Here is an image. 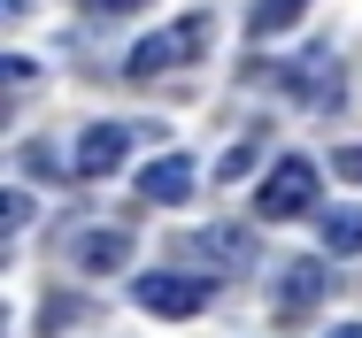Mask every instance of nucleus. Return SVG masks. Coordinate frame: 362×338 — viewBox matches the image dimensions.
Masks as SVG:
<instances>
[{"label": "nucleus", "instance_id": "obj_1", "mask_svg": "<svg viewBox=\"0 0 362 338\" xmlns=\"http://www.w3.org/2000/svg\"><path fill=\"white\" fill-rule=\"evenodd\" d=\"M209 39H216V23L209 16H185V23H170V31H154V39H139L132 54H124V77H162V69H177V62H201L209 54Z\"/></svg>", "mask_w": 362, "mask_h": 338}, {"label": "nucleus", "instance_id": "obj_2", "mask_svg": "<svg viewBox=\"0 0 362 338\" xmlns=\"http://www.w3.org/2000/svg\"><path fill=\"white\" fill-rule=\"evenodd\" d=\"M308 207H316V162H308V154H286V162L262 177L255 215H262V223H293V215H308Z\"/></svg>", "mask_w": 362, "mask_h": 338}, {"label": "nucleus", "instance_id": "obj_3", "mask_svg": "<svg viewBox=\"0 0 362 338\" xmlns=\"http://www.w3.org/2000/svg\"><path fill=\"white\" fill-rule=\"evenodd\" d=\"M132 300L154 308V315H170V323H185V315H201L209 308V277H185V270H146L132 284Z\"/></svg>", "mask_w": 362, "mask_h": 338}, {"label": "nucleus", "instance_id": "obj_4", "mask_svg": "<svg viewBox=\"0 0 362 338\" xmlns=\"http://www.w3.org/2000/svg\"><path fill=\"white\" fill-rule=\"evenodd\" d=\"M247 77L278 85V92H293V100H316V108H332V100H339V85H332V62H255Z\"/></svg>", "mask_w": 362, "mask_h": 338}, {"label": "nucleus", "instance_id": "obj_5", "mask_svg": "<svg viewBox=\"0 0 362 338\" xmlns=\"http://www.w3.org/2000/svg\"><path fill=\"white\" fill-rule=\"evenodd\" d=\"M132 138H146V131H124V123H93V131L77 138L70 169H77V177H108V169H124V154H132Z\"/></svg>", "mask_w": 362, "mask_h": 338}, {"label": "nucleus", "instance_id": "obj_6", "mask_svg": "<svg viewBox=\"0 0 362 338\" xmlns=\"http://www.w3.org/2000/svg\"><path fill=\"white\" fill-rule=\"evenodd\" d=\"M193 177H201V169H193L185 154H162V162H146V169H139V200H154V207H177L185 193H193Z\"/></svg>", "mask_w": 362, "mask_h": 338}, {"label": "nucleus", "instance_id": "obj_7", "mask_svg": "<svg viewBox=\"0 0 362 338\" xmlns=\"http://www.w3.org/2000/svg\"><path fill=\"white\" fill-rule=\"evenodd\" d=\"M70 262L93 270V277L124 270V262H132V231H77V239H70Z\"/></svg>", "mask_w": 362, "mask_h": 338}, {"label": "nucleus", "instance_id": "obj_8", "mask_svg": "<svg viewBox=\"0 0 362 338\" xmlns=\"http://www.w3.org/2000/svg\"><path fill=\"white\" fill-rule=\"evenodd\" d=\"M316 300H324V270H316V262H293V277H286V292H278V315H308V308H316Z\"/></svg>", "mask_w": 362, "mask_h": 338}, {"label": "nucleus", "instance_id": "obj_9", "mask_svg": "<svg viewBox=\"0 0 362 338\" xmlns=\"http://www.w3.org/2000/svg\"><path fill=\"white\" fill-rule=\"evenodd\" d=\"M185 254H216V270H239V262H255V239L247 231H201V239H185Z\"/></svg>", "mask_w": 362, "mask_h": 338}, {"label": "nucleus", "instance_id": "obj_10", "mask_svg": "<svg viewBox=\"0 0 362 338\" xmlns=\"http://www.w3.org/2000/svg\"><path fill=\"white\" fill-rule=\"evenodd\" d=\"M300 16H308V0H255V8H247V31L270 39V31H293Z\"/></svg>", "mask_w": 362, "mask_h": 338}, {"label": "nucleus", "instance_id": "obj_11", "mask_svg": "<svg viewBox=\"0 0 362 338\" xmlns=\"http://www.w3.org/2000/svg\"><path fill=\"white\" fill-rule=\"evenodd\" d=\"M324 246H332V254H355L362 246V207H332V215H324Z\"/></svg>", "mask_w": 362, "mask_h": 338}, {"label": "nucleus", "instance_id": "obj_12", "mask_svg": "<svg viewBox=\"0 0 362 338\" xmlns=\"http://www.w3.org/2000/svg\"><path fill=\"white\" fill-rule=\"evenodd\" d=\"M255 154H262V146H255V138H239V146L216 162V177H247V169H255Z\"/></svg>", "mask_w": 362, "mask_h": 338}, {"label": "nucleus", "instance_id": "obj_13", "mask_svg": "<svg viewBox=\"0 0 362 338\" xmlns=\"http://www.w3.org/2000/svg\"><path fill=\"white\" fill-rule=\"evenodd\" d=\"M23 223H31V200H23V193H0V231H8V239H16V231H23Z\"/></svg>", "mask_w": 362, "mask_h": 338}, {"label": "nucleus", "instance_id": "obj_14", "mask_svg": "<svg viewBox=\"0 0 362 338\" xmlns=\"http://www.w3.org/2000/svg\"><path fill=\"white\" fill-rule=\"evenodd\" d=\"M77 315H85V308H77V300H62V292H54V300H47V323H39V338H54V331H62V323H77Z\"/></svg>", "mask_w": 362, "mask_h": 338}, {"label": "nucleus", "instance_id": "obj_15", "mask_svg": "<svg viewBox=\"0 0 362 338\" xmlns=\"http://www.w3.org/2000/svg\"><path fill=\"white\" fill-rule=\"evenodd\" d=\"M31 77H39V69L23 62V54H8V62H0V85H8V92H23V85H31Z\"/></svg>", "mask_w": 362, "mask_h": 338}, {"label": "nucleus", "instance_id": "obj_16", "mask_svg": "<svg viewBox=\"0 0 362 338\" xmlns=\"http://www.w3.org/2000/svg\"><path fill=\"white\" fill-rule=\"evenodd\" d=\"M146 0H85V16H139Z\"/></svg>", "mask_w": 362, "mask_h": 338}, {"label": "nucleus", "instance_id": "obj_17", "mask_svg": "<svg viewBox=\"0 0 362 338\" xmlns=\"http://www.w3.org/2000/svg\"><path fill=\"white\" fill-rule=\"evenodd\" d=\"M332 169H339L347 185H362V146H339V162H332Z\"/></svg>", "mask_w": 362, "mask_h": 338}, {"label": "nucleus", "instance_id": "obj_18", "mask_svg": "<svg viewBox=\"0 0 362 338\" xmlns=\"http://www.w3.org/2000/svg\"><path fill=\"white\" fill-rule=\"evenodd\" d=\"M332 338H362V323H339V331H332Z\"/></svg>", "mask_w": 362, "mask_h": 338}]
</instances>
